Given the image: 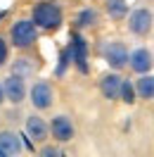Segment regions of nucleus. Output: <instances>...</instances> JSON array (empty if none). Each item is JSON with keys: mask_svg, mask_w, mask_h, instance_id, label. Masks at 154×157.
I'll return each mask as SVG.
<instances>
[{"mask_svg": "<svg viewBox=\"0 0 154 157\" xmlns=\"http://www.w3.org/2000/svg\"><path fill=\"white\" fill-rule=\"evenodd\" d=\"M62 5L55 0H38L31 7V21L38 26V31H57L62 26Z\"/></svg>", "mask_w": 154, "mask_h": 157, "instance_id": "1", "label": "nucleus"}, {"mask_svg": "<svg viewBox=\"0 0 154 157\" xmlns=\"http://www.w3.org/2000/svg\"><path fill=\"white\" fill-rule=\"evenodd\" d=\"M38 40V26L31 19H17L10 26V43L17 50H29Z\"/></svg>", "mask_w": 154, "mask_h": 157, "instance_id": "2", "label": "nucleus"}, {"mask_svg": "<svg viewBox=\"0 0 154 157\" xmlns=\"http://www.w3.org/2000/svg\"><path fill=\"white\" fill-rule=\"evenodd\" d=\"M128 19V31L135 38H147L154 31V12L149 7H135L126 14Z\"/></svg>", "mask_w": 154, "mask_h": 157, "instance_id": "3", "label": "nucleus"}, {"mask_svg": "<svg viewBox=\"0 0 154 157\" xmlns=\"http://www.w3.org/2000/svg\"><path fill=\"white\" fill-rule=\"evenodd\" d=\"M100 55L105 57V62L114 71H121V69L128 67V48H126L123 40H119V38L105 40V45L100 48Z\"/></svg>", "mask_w": 154, "mask_h": 157, "instance_id": "4", "label": "nucleus"}, {"mask_svg": "<svg viewBox=\"0 0 154 157\" xmlns=\"http://www.w3.org/2000/svg\"><path fill=\"white\" fill-rule=\"evenodd\" d=\"M29 102L38 109V112L50 109L52 105H55V88H52V83L45 81V78L36 81V83L29 88Z\"/></svg>", "mask_w": 154, "mask_h": 157, "instance_id": "5", "label": "nucleus"}, {"mask_svg": "<svg viewBox=\"0 0 154 157\" xmlns=\"http://www.w3.org/2000/svg\"><path fill=\"white\" fill-rule=\"evenodd\" d=\"M50 136L55 143H69V140H74L76 136V126H74V119L69 117V114H57V117L50 119Z\"/></svg>", "mask_w": 154, "mask_h": 157, "instance_id": "6", "label": "nucleus"}, {"mask_svg": "<svg viewBox=\"0 0 154 157\" xmlns=\"http://www.w3.org/2000/svg\"><path fill=\"white\" fill-rule=\"evenodd\" d=\"M2 90H5V100L12 105H21L26 100V78L19 74H10L7 78H2Z\"/></svg>", "mask_w": 154, "mask_h": 157, "instance_id": "7", "label": "nucleus"}, {"mask_svg": "<svg viewBox=\"0 0 154 157\" xmlns=\"http://www.w3.org/2000/svg\"><path fill=\"white\" fill-rule=\"evenodd\" d=\"M128 67L130 71L135 74H147V71H152L154 69V52L147 45H140V48H135L128 52Z\"/></svg>", "mask_w": 154, "mask_h": 157, "instance_id": "8", "label": "nucleus"}, {"mask_svg": "<svg viewBox=\"0 0 154 157\" xmlns=\"http://www.w3.org/2000/svg\"><path fill=\"white\" fill-rule=\"evenodd\" d=\"M24 128H26V136L31 138V143H36V145H43L50 140V126L40 114H29L24 121Z\"/></svg>", "mask_w": 154, "mask_h": 157, "instance_id": "9", "label": "nucleus"}, {"mask_svg": "<svg viewBox=\"0 0 154 157\" xmlns=\"http://www.w3.org/2000/svg\"><path fill=\"white\" fill-rule=\"evenodd\" d=\"M121 81L123 76L119 71H109V74H102L100 76V93L105 100H119V93H121Z\"/></svg>", "mask_w": 154, "mask_h": 157, "instance_id": "10", "label": "nucleus"}, {"mask_svg": "<svg viewBox=\"0 0 154 157\" xmlns=\"http://www.w3.org/2000/svg\"><path fill=\"white\" fill-rule=\"evenodd\" d=\"M69 52H71V62L78 67V71H88V45H86V38L74 33L71 36V45H69Z\"/></svg>", "mask_w": 154, "mask_h": 157, "instance_id": "11", "label": "nucleus"}, {"mask_svg": "<svg viewBox=\"0 0 154 157\" xmlns=\"http://www.w3.org/2000/svg\"><path fill=\"white\" fill-rule=\"evenodd\" d=\"M21 150V138L10 131V128H5V131H0V157H14L19 155Z\"/></svg>", "mask_w": 154, "mask_h": 157, "instance_id": "12", "label": "nucleus"}, {"mask_svg": "<svg viewBox=\"0 0 154 157\" xmlns=\"http://www.w3.org/2000/svg\"><path fill=\"white\" fill-rule=\"evenodd\" d=\"M135 86V95L140 100H154V74L147 71V74H138V78L133 81Z\"/></svg>", "mask_w": 154, "mask_h": 157, "instance_id": "13", "label": "nucleus"}, {"mask_svg": "<svg viewBox=\"0 0 154 157\" xmlns=\"http://www.w3.org/2000/svg\"><path fill=\"white\" fill-rule=\"evenodd\" d=\"M105 12L109 19L123 21L128 14V0H105Z\"/></svg>", "mask_w": 154, "mask_h": 157, "instance_id": "14", "label": "nucleus"}, {"mask_svg": "<svg viewBox=\"0 0 154 157\" xmlns=\"http://www.w3.org/2000/svg\"><path fill=\"white\" fill-rule=\"evenodd\" d=\"M38 59H33V57H19L14 64H12V74H19V76H24V78H29V76H33L36 71H38Z\"/></svg>", "mask_w": 154, "mask_h": 157, "instance_id": "15", "label": "nucleus"}, {"mask_svg": "<svg viewBox=\"0 0 154 157\" xmlns=\"http://www.w3.org/2000/svg\"><path fill=\"white\" fill-rule=\"evenodd\" d=\"M100 24V12L95 7H83L76 14V29H93Z\"/></svg>", "mask_w": 154, "mask_h": 157, "instance_id": "16", "label": "nucleus"}, {"mask_svg": "<svg viewBox=\"0 0 154 157\" xmlns=\"http://www.w3.org/2000/svg\"><path fill=\"white\" fill-rule=\"evenodd\" d=\"M135 86H133V81L130 78H123L121 81V93H119V100H123L126 105H133L135 102Z\"/></svg>", "mask_w": 154, "mask_h": 157, "instance_id": "17", "label": "nucleus"}, {"mask_svg": "<svg viewBox=\"0 0 154 157\" xmlns=\"http://www.w3.org/2000/svg\"><path fill=\"white\" fill-rule=\"evenodd\" d=\"M7 59H10V45H7V40L0 36V69L7 64Z\"/></svg>", "mask_w": 154, "mask_h": 157, "instance_id": "18", "label": "nucleus"}, {"mask_svg": "<svg viewBox=\"0 0 154 157\" xmlns=\"http://www.w3.org/2000/svg\"><path fill=\"white\" fill-rule=\"evenodd\" d=\"M40 155H43V157H57V155H64V150H62V147H57V145H45V143H43Z\"/></svg>", "mask_w": 154, "mask_h": 157, "instance_id": "19", "label": "nucleus"}, {"mask_svg": "<svg viewBox=\"0 0 154 157\" xmlns=\"http://www.w3.org/2000/svg\"><path fill=\"white\" fill-rule=\"evenodd\" d=\"M5 102V90H2V78H0V105Z\"/></svg>", "mask_w": 154, "mask_h": 157, "instance_id": "20", "label": "nucleus"}, {"mask_svg": "<svg viewBox=\"0 0 154 157\" xmlns=\"http://www.w3.org/2000/svg\"><path fill=\"white\" fill-rule=\"evenodd\" d=\"M5 14H7V12H0V19H2V17H5Z\"/></svg>", "mask_w": 154, "mask_h": 157, "instance_id": "21", "label": "nucleus"}]
</instances>
